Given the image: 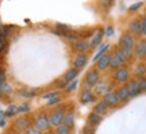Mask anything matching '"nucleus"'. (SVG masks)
Returning <instances> with one entry per match:
<instances>
[{
	"mask_svg": "<svg viewBox=\"0 0 146 134\" xmlns=\"http://www.w3.org/2000/svg\"><path fill=\"white\" fill-rule=\"evenodd\" d=\"M142 5V3H137V4H134V5H131V8H130V11H137L139 7Z\"/></svg>",
	"mask_w": 146,
	"mask_h": 134,
	"instance_id": "39",
	"label": "nucleus"
},
{
	"mask_svg": "<svg viewBox=\"0 0 146 134\" xmlns=\"http://www.w3.org/2000/svg\"><path fill=\"white\" fill-rule=\"evenodd\" d=\"M104 37V29H96L94 33V35L91 37V41H89V46L91 49H95L98 47L102 43V39Z\"/></svg>",
	"mask_w": 146,
	"mask_h": 134,
	"instance_id": "11",
	"label": "nucleus"
},
{
	"mask_svg": "<svg viewBox=\"0 0 146 134\" xmlns=\"http://www.w3.org/2000/svg\"><path fill=\"white\" fill-rule=\"evenodd\" d=\"M100 77H102V75H100V71H98L96 68H92V69H89L88 72L85 73V77H84V81L89 83L91 85H94L95 84H98L100 81Z\"/></svg>",
	"mask_w": 146,
	"mask_h": 134,
	"instance_id": "7",
	"label": "nucleus"
},
{
	"mask_svg": "<svg viewBox=\"0 0 146 134\" xmlns=\"http://www.w3.org/2000/svg\"><path fill=\"white\" fill-rule=\"evenodd\" d=\"M142 19H143V21L146 22V12H145V14H143V16H142Z\"/></svg>",
	"mask_w": 146,
	"mask_h": 134,
	"instance_id": "41",
	"label": "nucleus"
},
{
	"mask_svg": "<svg viewBox=\"0 0 146 134\" xmlns=\"http://www.w3.org/2000/svg\"><path fill=\"white\" fill-rule=\"evenodd\" d=\"M107 111H108V106L106 104L104 100L99 102V103L96 104V106H95V108H94V113L99 114V115H104Z\"/></svg>",
	"mask_w": 146,
	"mask_h": 134,
	"instance_id": "24",
	"label": "nucleus"
},
{
	"mask_svg": "<svg viewBox=\"0 0 146 134\" xmlns=\"http://www.w3.org/2000/svg\"><path fill=\"white\" fill-rule=\"evenodd\" d=\"M19 107V114H26L30 111V104H22V106H18Z\"/></svg>",
	"mask_w": 146,
	"mask_h": 134,
	"instance_id": "32",
	"label": "nucleus"
},
{
	"mask_svg": "<svg viewBox=\"0 0 146 134\" xmlns=\"http://www.w3.org/2000/svg\"><path fill=\"white\" fill-rule=\"evenodd\" d=\"M123 65H125V62L120 60L118 54H115L114 52L110 53V68H112V69H118V68L123 67Z\"/></svg>",
	"mask_w": 146,
	"mask_h": 134,
	"instance_id": "17",
	"label": "nucleus"
},
{
	"mask_svg": "<svg viewBox=\"0 0 146 134\" xmlns=\"http://www.w3.org/2000/svg\"><path fill=\"white\" fill-rule=\"evenodd\" d=\"M34 127H36L41 131H46L49 130L50 125H49V117L47 114H38L34 118Z\"/></svg>",
	"mask_w": 146,
	"mask_h": 134,
	"instance_id": "4",
	"label": "nucleus"
},
{
	"mask_svg": "<svg viewBox=\"0 0 146 134\" xmlns=\"http://www.w3.org/2000/svg\"><path fill=\"white\" fill-rule=\"evenodd\" d=\"M80 102L84 104L87 103H92V102H95V95H94V91H81V93H80Z\"/></svg>",
	"mask_w": 146,
	"mask_h": 134,
	"instance_id": "18",
	"label": "nucleus"
},
{
	"mask_svg": "<svg viewBox=\"0 0 146 134\" xmlns=\"http://www.w3.org/2000/svg\"><path fill=\"white\" fill-rule=\"evenodd\" d=\"M87 61H88V56L85 53H78V54L74 56V58H73V61H72L73 68L80 71V69H83L87 65Z\"/></svg>",
	"mask_w": 146,
	"mask_h": 134,
	"instance_id": "10",
	"label": "nucleus"
},
{
	"mask_svg": "<svg viewBox=\"0 0 146 134\" xmlns=\"http://www.w3.org/2000/svg\"><path fill=\"white\" fill-rule=\"evenodd\" d=\"M66 110L68 108L65 107V106H58L50 114H47V117H49V125L57 127L61 123H64V115L66 113Z\"/></svg>",
	"mask_w": 146,
	"mask_h": 134,
	"instance_id": "1",
	"label": "nucleus"
},
{
	"mask_svg": "<svg viewBox=\"0 0 146 134\" xmlns=\"http://www.w3.org/2000/svg\"><path fill=\"white\" fill-rule=\"evenodd\" d=\"M77 84H78L77 80H73V81L68 83V84H66V87L64 88V89H65V92H68V93L73 92V91L76 89V87H77Z\"/></svg>",
	"mask_w": 146,
	"mask_h": 134,
	"instance_id": "28",
	"label": "nucleus"
},
{
	"mask_svg": "<svg viewBox=\"0 0 146 134\" xmlns=\"http://www.w3.org/2000/svg\"><path fill=\"white\" fill-rule=\"evenodd\" d=\"M31 126V121L29 117L26 115H21V117H18V118L14 121V129L16 131H25L27 127H30Z\"/></svg>",
	"mask_w": 146,
	"mask_h": 134,
	"instance_id": "5",
	"label": "nucleus"
},
{
	"mask_svg": "<svg viewBox=\"0 0 146 134\" xmlns=\"http://www.w3.org/2000/svg\"><path fill=\"white\" fill-rule=\"evenodd\" d=\"M134 75H135L137 79H141V77H146V64L143 62H139V64H137L135 67H134Z\"/></svg>",
	"mask_w": 146,
	"mask_h": 134,
	"instance_id": "20",
	"label": "nucleus"
},
{
	"mask_svg": "<svg viewBox=\"0 0 146 134\" xmlns=\"http://www.w3.org/2000/svg\"><path fill=\"white\" fill-rule=\"evenodd\" d=\"M77 76H78V71L77 69H74V68H72V69H69V71L65 72V75H64L62 77L66 83H70V81H73V80H76Z\"/></svg>",
	"mask_w": 146,
	"mask_h": 134,
	"instance_id": "22",
	"label": "nucleus"
},
{
	"mask_svg": "<svg viewBox=\"0 0 146 134\" xmlns=\"http://www.w3.org/2000/svg\"><path fill=\"white\" fill-rule=\"evenodd\" d=\"M134 56L138 58H146V39H139L135 42V45L133 47Z\"/></svg>",
	"mask_w": 146,
	"mask_h": 134,
	"instance_id": "9",
	"label": "nucleus"
},
{
	"mask_svg": "<svg viewBox=\"0 0 146 134\" xmlns=\"http://www.w3.org/2000/svg\"><path fill=\"white\" fill-rule=\"evenodd\" d=\"M84 134H95V126L87 123V126L84 127Z\"/></svg>",
	"mask_w": 146,
	"mask_h": 134,
	"instance_id": "34",
	"label": "nucleus"
},
{
	"mask_svg": "<svg viewBox=\"0 0 146 134\" xmlns=\"http://www.w3.org/2000/svg\"><path fill=\"white\" fill-rule=\"evenodd\" d=\"M135 37L129 31H125L122 35H120V39H119V43L118 46L122 47V49H133L134 45H135Z\"/></svg>",
	"mask_w": 146,
	"mask_h": 134,
	"instance_id": "3",
	"label": "nucleus"
},
{
	"mask_svg": "<svg viewBox=\"0 0 146 134\" xmlns=\"http://www.w3.org/2000/svg\"><path fill=\"white\" fill-rule=\"evenodd\" d=\"M64 38H65L68 42H70V43H74L76 41L81 39V38H80V34H78V31H74L73 29H69V30L64 34Z\"/></svg>",
	"mask_w": 146,
	"mask_h": 134,
	"instance_id": "19",
	"label": "nucleus"
},
{
	"mask_svg": "<svg viewBox=\"0 0 146 134\" xmlns=\"http://www.w3.org/2000/svg\"><path fill=\"white\" fill-rule=\"evenodd\" d=\"M100 5H102V8L104 11H108L111 7H112V4H114V0H100L99 1Z\"/></svg>",
	"mask_w": 146,
	"mask_h": 134,
	"instance_id": "29",
	"label": "nucleus"
},
{
	"mask_svg": "<svg viewBox=\"0 0 146 134\" xmlns=\"http://www.w3.org/2000/svg\"><path fill=\"white\" fill-rule=\"evenodd\" d=\"M129 33H131L134 37H139L142 33L141 19H134L129 23Z\"/></svg>",
	"mask_w": 146,
	"mask_h": 134,
	"instance_id": "15",
	"label": "nucleus"
},
{
	"mask_svg": "<svg viewBox=\"0 0 146 134\" xmlns=\"http://www.w3.org/2000/svg\"><path fill=\"white\" fill-rule=\"evenodd\" d=\"M72 49L73 52H76L78 54V53H87L91 50V46H89V41L88 39H78V41H76L74 43H72Z\"/></svg>",
	"mask_w": 146,
	"mask_h": 134,
	"instance_id": "6",
	"label": "nucleus"
},
{
	"mask_svg": "<svg viewBox=\"0 0 146 134\" xmlns=\"http://www.w3.org/2000/svg\"><path fill=\"white\" fill-rule=\"evenodd\" d=\"M23 134H42V131L38 130L36 127H34V126H30V127H27V129L23 131Z\"/></svg>",
	"mask_w": 146,
	"mask_h": 134,
	"instance_id": "31",
	"label": "nucleus"
},
{
	"mask_svg": "<svg viewBox=\"0 0 146 134\" xmlns=\"http://www.w3.org/2000/svg\"><path fill=\"white\" fill-rule=\"evenodd\" d=\"M7 81V76H5V72L3 69H0V84H3V83Z\"/></svg>",
	"mask_w": 146,
	"mask_h": 134,
	"instance_id": "37",
	"label": "nucleus"
},
{
	"mask_svg": "<svg viewBox=\"0 0 146 134\" xmlns=\"http://www.w3.org/2000/svg\"><path fill=\"white\" fill-rule=\"evenodd\" d=\"M66 84H68V83L64 80V77H61V79H58L57 81L54 83V87L57 88V89H60V88H61V89H64V88L66 87Z\"/></svg>",
	"mask_w": 146,
	"mask_h": 134,
	"instance_id": "30",
	"label": "nucleus"
},
{
	"mask_svg": "<svg viewBox=\"0 0 146 134\" xmlns=\"http://www.w3.org/2000/svg\"><path fill=\"white\" fill-rule=\"evenodd\" d=\"M137 80H138V85L141 88V91H146V77L137 79Z\"/></svg>",
	"mask_w": 146,
	"mask_h": 134,
	"instance_id": "33",
	"label": "nucleus"
},
{
	"mask_svg": "<svg viewBox=\"0 0 146 134\" xmlns=\"http://www.w3.org/2000/svg\"><path fill=\"white\" fill-rule=\"evenodd\" d=\"M5 117H15V115H18L19 114V107L16 106V104H10L8 107H7V110L4 111Z\"/></svg>",
	"mask_w": 146,
	"mask_h": 134,
	"instance_id": "25",
	"label": "nucleus"
},
{
	"mask_svg": "<svg viewBox=\"0 0 146 134\" xmlns=\"http://www.w3.org/2000/svg\"><path fill=\"white\" fill-rule=\"evenodd\" d=\"M112 88H114V85H112V83L110 81H99L98 84H95V92L99 93V95H107L108 92H111L112 91Z\"/></svg>",
	"mask_w": 146,
	"mask_h": 134,
	"instance_id": "8",
	"label": "nucleus"
},
{
	"mask_svg": "<svg viewBox=\"0 0 146 134\" xmlns=\"http://www.w3.org/2000/svg\"><path fill=\"white\" fill-rule=\"evenodd\" d=\"M58 102H60V98H58V96H56V98L50 99V100L47 102V106H49V107H50V106H56Z\"/></svg>",
	"mask_w": 146,
	"mask_h": 134,
	"instance_id": "36",
	"label": "nucleus"
},
{
	"mask_svg": "<svg viewBox=\"0 0 146 134\" xmlns=\"http://www.w3.org/2000/svg\"><path fill=\"white\" fill-rule=\"evenodd\" d=\"M103 100L106 102V104H107L108 107H116V106L120 103V99H119V96H118V92L114 91V89H112L111 92L107 93Z\"/></svg>",
	"mask_w": 146,
	"mask_h": 134,
	"instance_id": "12",
	"label": "nucleus"
},
{
	"mask_svg": "<svg viewBox=\"0 0 146 134\" xmlns=\"http://www.w3.org/2000/svg\"><path fill=\"white\" fill-rule=\"evenodd\" d=\"M126 85H127L129 91H130L131 98H135V96H138V95L142 92L139 85H138V80H137V77L135 79H130L129 81L126 83Z\"/></svg>",
	"mask_w": 146,
	"mask_h": 134,
	"instance_id": "13",
	"label": "nucleus"
},
{
	"mask_svg": "<svg viewBox=\"0 0 146 134\" xmlns=\"http://www.w3.org/2000/svg\"><path fill=\"white\" fill-rule=\"evenodd\" d=\"M11 91H12V88L8 83L5 81L3 84H0V98H3V96H7V95H10Z\"/></svg>",
	"mask_w": 146,
	"mask_h": 134,
	"instance_id": "27",
	"label": "nucleus"
},
{
	"mask_svg": "<svg viewBox=\"0 0 146 134\" xmlns=\"http://www.w3.org/2000/svg\"><path fill=\"white\" fill-rule=\"evenodd\" d=\"M110 68V53H104L96 60V69L98 71H106Z\"/></svg>",
	"mask_w": 146,
	"mask_h": 134,
	"instance_id": "14",
	"label": "nucleus"
},
{
	"mask_svg": "<svg viewBox=\"0 0 146 134\" xmlns=\"http://www.w3.org/2000/svg\"><path fill=\"white\" fill-rule=\"evenodd\" d=\"M73 122H74V111H73L72 108H68L66 113H65V115H64V125L72 127Z\"/></svg>",
	"mask_w": 146,
	"mask_h": 134,
	"instance_id": "21",
	"label": "nucleus"
},
{
	"mask_svg": "<svg viewBox=\"0 0 146 134\" xmlns=\"http://www.w3.org/2000/svg\"><path fill=\"white\" fill-rule=\"evenodd\" d=\"M141 27H142V33H141V35L146 37V22L143 21L142 18H141Z\"/></svg>",
	"mask_w": 146,
	"mask_h": 134,
	"instance_id": "38",
	"label": "nucleus"
},
{
	"mask_svg": "<svg viewBox=\"0 0 146 134\" xmlns=\"http://www.w3.org/2000/svg\"><path fill=\"white\" fill-rule=\"evenodd\" d=\"M107 34H108V35H111V34H112V27H107Z\"/></svg>",
	"mask_w": 146,
	"mask_h": 134,
	"instance_id": "40",
	"label": "nucleus"
},
{
	"mask_svg": "<svg viewBox=\"0 0 146 134\" xmlns=\"http://www.w3.org/2000/svg\"><path fill=\"white\" fill-rule=\"evenodd\" d=\"M145 92H146V91H145Z\"/></svg>",
	"mask_w": 146,
	"mask_h": 134,
	"instance_id": "42",
	"label": "nucleus"
},
{
	"mask_svg": "<svg viewBox=\"0 0 146 134\" xmlns=\"http://www.w3.org/2000/svg\"><path fill=\"white\" fill-rule=\"evenodd\" d=\"M112 79H114L115 83L118 84H123V83H127L130 80V69L127 67H120L118 69H115L114 75H112Z\"/></svg>",
	"mask_w": 146,
	"mask_h": 134,
	"instance_id": "2",
	"label": "nucleus"
},
{
	"mask_svg": "<svg viewBox=\"0 0 146 134\" xmlns=\"http://www.w3.org/2000/svg\"><path fill=\"white\" fill-rule=\"evenodd\" d=\"M54 131H56V134H72V127L61 123L60 126H57V127L54 129Z\"/></svg>",
	"mask_w": 146,
	"mask_h": 134,
	"instance_id": "26",
	"label": "nucleus"
},
{
	"mask_svg": "<svg viewBox=\"0 0 146 134\" xmlns=\"http://www.w3.org/2000/svg\"><path fill=\"white\" fill-rule=\"evenodd\" d=\"M81 88H83V91H94V85H91V84L87 81L81 83Z\"/></svg>",
	"mask_w": 146,
	"mask_h": 134,
	"instance_id": "35",
	"label": "nucleus"
},
{
	"mask_svg": "<svg viewBox=\"0 0 146 134\" xmlns=\"http://www.w3.org/2000/svg\"><path fill=\"white\" fill-rule=\"evenodd\" d=\"M102 122V115L96 113H91L88 115V119H87V123L91 125V126H96V125H99Z\"/></svg>",
	"mask_w": 146,
	"mask_h": 134,
	"instance_id": "23",
	"label": "nucleus"
},
{
	"mask_svg": "<svg viewBox=\"0 0 146 134\" xmlns=\"http://www.w3.org/2000/svg\"><path fill=\"white\" fill-rule=\"evenodd\" d=\"M116 92H118V96H119L120 102H127V100H130L131 99L130 91H129V88H127L126 84H122V85L116 89Z\"/></svg>",
	"mask_w": 146,
	"mask_h": 134,
	"instance_id": "16",
	"label": "nucleus"
}]
</instances>
